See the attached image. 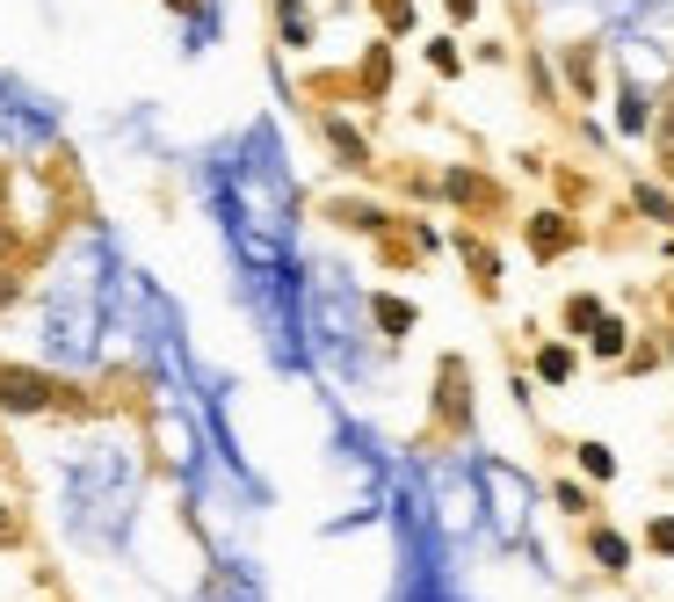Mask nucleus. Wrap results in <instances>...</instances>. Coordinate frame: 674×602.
<instances>
[{
  "label": "nucleus",
  "instance_id": "24",
  "mask_svg": "<svg viewBox=\"0 0 674 602\" xmlns=\"http://www.w3.org/2000/svg\"><path fill=\"white\" fill-rule=\"evenodd\" d=\"M8 537H15V523H8V508H0V545H8Z\"/></svg>",
  "mask_w": 674,
  "mask_h": 602
},
{
  "label": "nucleus",
  "instance_id": "21",
  "mask_svg": "<svg viewBox=\"0 0 674 602\" xmlns=\"http://www.w3.org/2000/svg\"><path fill=\"white\" fill-rule=\"evenodd\" d=\"M645 537H653V551H667V559H674V516H660V523H653V530H645Z\"/></svg>",
  "mask_w": 674,
  "mask_h": 602
},
{
  "label": "nucleus",
  "instance_id": "17",
  "mask_svg": "<svg viewBox=\"0 0 674 602\" xmlns=\"http://www.w3.org/2000/svg\"><path fill=\"white\" fill-rule=\"evenodd\" d=\"M276 22H283V36H291V44H305V36H312L305 8H291V0H283V8H276Z\"/></svg>",
  "mask_w": 674,
  "mask_h": 602
},
{
  "label": "nucleus",
  "instance_id": "16",
  "mask_svg": "<svg viewBox=\"0 0 674 602\" xmlns=\"http://www.w3.org/2000/svg\"><path fill=\"white\" fill-rule=\"evenodd\" d=\"M617 123H623V131H645V95H639V87H623V109H617Z\"/></svg>",
  "mask_w": 674,
  "mask_h": 602
},
{
  "label": "nucleus",
  "instance_id": "25",
  "mask_svg": "<svg viewBox=\"0 0 674 602\" xmlns=\"http://www.w3.org/2000/svg\"><path fill=\"white\" fill-rule=\"evenodd\" d=\"M0 190H8V174H0Z\"/></svg>",
  "mask_w": 674,
  "mask_h": 602
},
{
  "label": "nucleus",
  "instance_id": "7",
  "mask_svg": "<svg viewBox=\"0 0 674 602\" xmlns=\"http://www.w3.org/2000/svg\"><path fill=\"white\" fill-rule=\"evenodd\" d=\"M327 138H334V153H341L348 168H370V146H363V138H356V131H348L341 117H327Z\"/></svg>",
  "mask_w": 674,
  "mask_h": 602
},
{
  "label": "nucleus",
  "instance_id": "8",
  "mask_svg": "<svg viewBox=\"0 0 674 602\" xmlns=\"http://www.w3.org/2000/svg\"><path fill=\"white\" fill-rule=\"evenodd\" d=\"M384 87H392V52H384V44H378V52L363 58V95H370V103H378Z\"/></svg>",
  "mask_w": 674,
  "mask_h": 602
},
{
  "label": "nucleus",
  "instance_id": "18",
  "mask_svg": "<svg viewBox=\"0 0 674 602\" xmlns=\"http://www.w3.org/2000/svg\"><path fill=\"white\" fill-rule=\"evenodd\" d=\"M384 30H414V0H378Z\"/></svg>",
  "mask_w": 674,
  "mask_h": 602
},
{
  "label": "nucleus",
  "instance_id": "26",
  "mask_svg": "<svg viewBox=\"0 0 674 602\" xmlns=\"http://www.w3.org/2000/svg\"><path fill=\"white\" fill-rule=\"evenodd\" d=\"M182 8H189V0H182Z\"/></svg>",
  "mask_w": 674,
  "mask_h": 602
},
{
  "label": "nucleus",
  "instance_id": "2",
  "mask_svg": "<svg viewBox=\"0 0 674 602\" xmlns=\"http://www.w3.org/2000/svg\"><path fill=\"white\" fill-rule=\"evenodd\" d=\"M566 247H580V225H573L566 211H536V218H530V255L536 261H558Z\"/></svg>",
  "mask_w": 674,
  "mask_h": 602
},
{
  "label": "nucleus",
  "instance_id": "4",
  "mask_svg": "<svg viewBox=\"0 0 674 602\" xmlns=\"http://www.w3.org/2000/svg\"><path fill=\"white\" fill-rule=\"evenodd\" d=\"M457 255H465V261H471V283H479V291H486V298L501 291V255H493V247H486V240H479V233H457Z\"/></svg>",
  "mask_w": 674,
  "mask_h": 602
},
{
  "label": "nucleus",
  "instance_id": "23",
  "mask_svg": "<svg viewBox=\"0 0 674 602\" xmlns=\"http://www.w3.org/2000/svg\"><path fill=\"white\" fill-rule=\"evenodd\" d=\"M8 298H15V276H0V305H8Z\"/></svg>",
  "mask_w": 674,
  "mask_h": 602
},
{
  "label": "nucleus",
  "instance_id": "1",
  "mask_svg": "<svg viewBox=\"0 0 674 602\" xmlns=\"http://www.w3.org/2000/svg\"><path fill=\"white\" fill-rule=\"evenodd\" d=\"M58 378H44V370H30V363H0V407L8 413H36V407H52Z\"/></svg>",
  "mask_w": 674,
  "mask_h": 602
},
{
  "label": "nucleus",
  "instance_id": "15",
  "mask_svg": "<svg viewBox=\"0 0 674 602\" xmlns=\"http://www.w3.org/2000/svg\"><path fill=\"white\" fill-rule=\"evenodd\" d=\"M580 472H588V480H609V472H617V458H609L602 443H580Z\"/></svg>",
  "mask_w": 674,
  "mask_h": 602
},
{
  "label": "nucleus",
  "instance_id": "11",
  "mask_svg": "<svg viewBox=\"0 0 674 602\" xmlns=\"http://www.w3.org/2000/svg\"><path fill=\"white\" fill-rule=\"evenodd\" d=\"M588 342H595V356H623V320H609V312H602Z\"/></svg>",
  "mask_w": 674,
  "mask_h": 602
},
{
  "label": "nucleus",
  "instance_id": "12",
  "mask_svg": "<svg viewBox=\"0 0 674 602\" xmlns=\"http://www.w3.org/2000/svg\"><path fill=\"white\" fill-rule=\"evenodd\" d=\"M443 190H449V196H457V204H486V196H493V190H486V182H479V174H465V168L449 174Z\"/></svg>",
  "mask_w": 674,
  "mask_h": 602
},
{
  "label": "nucleus",
  "instance_id": "6",
  "mask_svg": "<svg viewBox=\"0 0 674 602\" xmlns=\"http://www.w3.org/2000/svg\"><path fill=\"white\" fill-rule=\"evenodd\" d=\"M370 312H378L384 334H414V305L406 298H370Z\"/></svg>",
  "mask_w": 674,
  "mask_h": 602
},
{
  "label": "nucleus",
  "instance_id": "20",
  "mask_svg": "<svg viewBox=\"0 0 674 602\" xmlns=\"http://www.w3.org/2000/svg\"><path fill=\"white\" fill-rule=\"evenodd\" d=\"M558 508H566V516H588V494H580V486L566 480V486H558Z\"/></svg>",
  "mask_w": 674,
  "mask_h": 602
},
{
  "label": "nucleus",
  "instance_id": "5",
  "mask_svg": "<svg viewBox=\"0 0 674 602\" xmlns=\"http://www.w3.org/2000/svg\"><path fill=\"white\" fill-rule=\"evenodd\" d=\"M588 551H595V559H602L609 573H623V567H631V545H623L617 530H588Z\"/></svg>",
  "mask_w": 674,
  "mask_h": 602
},
{
  "label": "nucleus",
  "instance_id": "9",
  "mask_svg": "<svg viewBox=\"0 0 674 602\" xmlns=\"http://www.w3.org/2000/svg\"><path fill=\"white\" fill-rule=\"evenodd\" d=\"M536 378H544V385H566V378H573V348H558V342H552L544 356H536Z\"/></svg>",
  "mask_w": 674,
  "mask_h": 602
},
{
  "label": "nucleus",
  "instance_id": "22",
  "mask_svg": "<svg viewBox=\"0 0 674 602\" xmlns=\"http://www.w3.org/2000/svg\"><path fill=\"white\" fill-rule=\"evenodd\" d=\"M443 8H449L457 22H471V15H479V0H443Z\"/></svg>",
  "mask_w": 674,
  "mask_h": 602
},
{
  "label": "nucleus",
  "instance_id": "14",
  "mask_svg": "<svg viewBox=\"0 0 674 602\" xmlns=\"http://www.w3.org/2000/svg\"><path fill=\"white\" fill-rule=\"evenodd\" d=\"M595 320H602V305H595V298H566V327H573V334H580V327L595 334Z\"/></svg>",
  "mask_w": 674,
  "mask_h": 602
},
{
  "label": "nucleus",
  "instance_id": "19",
  "mask_svg": "<svg viewBox=\"0 0 674 602\" xmlns=\"http://www.w3.org/2000/svg\"><path fill=\"white\" fill-rule=\"evenodd\" d=\"M428 66H435V73H443V80H449V73L465 66V58H457V44H449V36H443V44H428Z\"/></svg>",
  "mask_w": 674,
  "mask_h": 602
},
{
  "label": "nucleus",
  "instance_id": "3",
  "mask_svg": "<svg viewBox=\"0 0 674 602\" xmlns=\"http://www.w3.org/2000/svg\"><path fill=\"white\" fill-rule=\"evenodd\" d=\"M435 421H449V429L471 421V393H465V363L457 356H443V378H435Z\"/></svg>",
  "mask_w": 674,
  "mask_h": 602
},
{
  "label": "nucleus",
  "instance_id": "13",
  "mask_svg": "<svg viewBox=\"0 0 674 602\" xmlns=\"http://www.w3.org/2000/svg\"><path fill=\"white\" fill-rule=\"evenodd\" d=\"M639 211H645V218H660V225H674V196L653 190V182H639Z\"/></svg>",
  "mask_w": 674,
  "mask_h": 602
},
{
  "label": "nucleus",
  "instance_id": "10",
  "mask_svg": "<svg viewBox=\"0 0 674 602\" xmlns=\"http://www.w3.org/2000/svg\"><path fill=\"white\" fill-rule=\"evenodd\" d=\"M566 80L580 87V95H595V52H588V44H573V52H566Z\"/></svg>",
  "mask_w": 674,
  "mask_h": 602
}]
</instances>
